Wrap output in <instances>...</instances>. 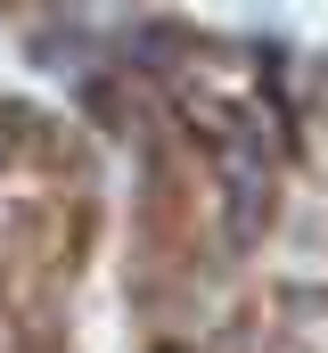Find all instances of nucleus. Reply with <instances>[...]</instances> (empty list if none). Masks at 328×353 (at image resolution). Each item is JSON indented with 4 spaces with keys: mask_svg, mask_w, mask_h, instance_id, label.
<instances>
[{
    "mask_svg": "<svg viewBox=\"0 0 328 353\" xmlns=\"http://www.w3.org/2000/svg\"><path fill=\"white\" fill-rule=\"evenodd\" d=\"M0 165H8V132H0Z\"/></svg>",
    "mask_w": 328,
    "mask_h": 353,
    "instance_id": "f257e3e1",
    "label": "nucleus"
}]
</instances>
